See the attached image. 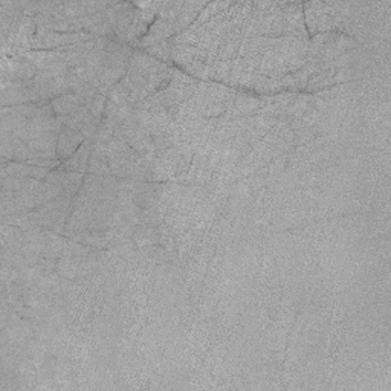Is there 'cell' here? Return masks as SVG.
<instances>
[{
	"label": "cell",
	"mask_w": 391,
	"mask_h": 391,
	"mask_svg": "<svg viewBox=\"0 0 391 391\" xmlns=\"http://www.w3.org/2000/svg\"><path fill=\"white\" fill-rule=\"evenodd\" d=\"M92 40H97V37L86 33V31H83V33L69 34L48 29H37L35 35L33 37V40H31V51H52L65 48V46Z\"/></svg>",
	"instance_id": "1"
},
{
	"label": "cell",
	"mask_w": 391,
	"mask_h": 391,
	"mask_svg": "<svg viewBox=\"0 0 391 391\" xmlns=\"http://www.w3.org/2000/svg\"><path fill=\"white\" fill-rule=\"evenodd\" d=\"M303 13L309 37L327 33V31H336V13L330 3L319 2V0L303 3Z\"/></svg>",
	"instance_id": "2"
},
{
	"label": "cell",
	"mask_w": 391,
	"mask_h": 391,
	"mask_svg": "<svg viewBox=\"0 0 391 391\" xmlns=\"http://www.w3.org/2000/svg\"><path fill=\"white\" fill-rule=\"evenodd\" d=\"M40 93H38V88L34 80H15L2 83V95H0L2 107L40 103Z\"/></svg>",
	"instance_id": "3"
},
{
	"label": "cell",
	"mask_w": 391,
	"mask_h": 391,
	"mask_svg": "<svg viewBox=\"0 0 391 391\" xmlns=\"http://www.w3.org/2000/svg\"><path fill=\"white\" fill-rule=\"evenodd\" d=\"M179 159H181V148L168 147L154 156L150 167V182H170L177 173Z\"/></svg>",
	"instance_id": "4"
},
{
	"label": "cell",
	"mask_w": 391,
	"mask_h": 391,
	"mask_svg": "<svg viewBox=\"0 0 391 391\" xmlns=\"http://www.w3.org/2000/svg\"><path fill=\"white\" fill-rule=\"evenodd\" d=\"M38 69L33 61H29L25 54L20 56L8 57L3 56L2 58V83L5 81H15V80H34Z\"/></svg>",
	"instance_id": "5"
},
{
	"label": "cell",
	"mask_w": 391,
	"mask_h": 391,
	"mask_svg": "<svg viewBox=\"0 0 391 391\" xmlns=\"http://www.w3.org/2000/svg\"><path fill=\"white\" fill-rule=\"evenodd\" d=\"M199 81L200 80H198V78L185 74L182 69L173 66L171 67V80L167 89L171 92V95H173L179 106L194 97V93L198 92L199 88Z\"/></svg>",
	"instance_id": "6"
},
{
	"label": "cell",
	"mask_w": 391,
	"mask_h": 391,
	"mask_svg": "<svg viewBox=\"0 0 391 391\" xmlns=\"http://www.w3.org/2000/svg\"><path fill=\"white\" fill-rule=\"evenodd\" d=\"M281 14L285 20V37L309 38L306 23H304L303 3L300 2H280Z\"/></svg>",
	"instance_id": "7"
},
{
	"label": "cell",
	"mask_w": 391,
	"mask_h": 391,
	"mask_svg": "<svg viewBox=\"0 0 391 391\" xmlns=\"http://www.w3.org/2000/svg\"><path fill=\"white\" fill-rule=\"evenodd\" d=\"M175 35H176L175 20L158 15L156 20L153 22V25L150 26V29H148L145 37L141 38V42L136 45L135 49H145V48H148V46L161 43L163 40H167V38H171Z\"/></svg>",
	"instance_id": "8"
},
{
	"label": "cell",
	"mask_w": 391,
	"mask_h": 391,
	"mask_svg": "<svg viewBox=\"0 0 391 391\" xmlns=\"http://www.w3.org/2000/svg\"><path fill=\"white\" fill-rule=\"evenodd\" d=\"M139 8L131 2H118L116 3V17L113 23V34L121 43L126 45L129 31L135 22Z\"/></svg>",
	"instance_id": "9"
},
{
	"label": "cell",
	"mask_w": 391,
	"mask_h": 391,
	"mask_svg": "<svg viewBox=\"0 0 391 391\" xmlns=\"http://www.w3.org/2000/svg\"><path fill=\"white\" fill-rule=\"evenodd\" d=\"M171 60H173V66L179 69H185L186 66L196 63V61H208V52L200 49L199 46L175 43Z\"/></svg>",
	"instance_id": "10"
},
{
	"label": "cell",
	"mask_w": 391,
	"mask_h": 391,
	"mask_svg": "<svg viewBox=\"0 0 391 391\" xmlns=\"http://www.w3.org/2000/svg\"><path fill=\"white\" fill-rule=\"evenodd\" d=\"M86 138L78 130L65 127L58 135V144H57V159L65 162L69 159L78 148L81 147Z\"/></svg>",
	"instance_id": "11"
},
{
	"label": "cell",
	"mask_w": 391,
	"mask_h": 391,
	"mask_svg": "<svg viewBox=\"0 0 391 391\" xmlns=\"http://www.w3.org/2000/svg\"><path fill=\"white\" fill-rule=\"evenodd\" d=\"M58 135L60 133L57 131H51L28 141V144L33 148L37 159H57Z\"/></svg>",
	"instance_id": "12"
},
{
	"label": "cell",
	"mask_w": 391,
	"mask_h": 391,
	"mask_svg": "<svg viewBox=\"0 0 391 391\" xmlns=\"http://www.w3.org/2000/svg\"><path fill=\"white\" fill-rule=\"evenodd\" d=\"M92 139H86L81 144V147L70 156L69 159L61 162V167L66 171H72V173H80V175H88L89 170V159H90V152H92Z\"/></svg>",
	"instance_id": "13"
},
{
	"label": "cell",
	"mask_w": 391,
	"mask_h": 391,
	"mask_svg": "<svg viewBox=\"0 0 391 391\" xmlns=\"http://www.w3.org/2000/svg\"><path fill=\"white\" fill-rule=\"evenodd\" d=\"M234 109L239 113L240 118H251L259 113L260 109L263 107L262 98L254 95L253 92H245V90H237L236 99H234Z\"/></svg>",
	"instance_id": "14"
},
{
	"label": "cell",
	"mask_w": 391,
	"mask_h": 391,
	"mask_svg": "<svg viewBox=\"0 0 391 391\" xmlns=\"http://www.w3.org/2000/svg\"><path fill=\"white\" fill-rule=\"evenodd\" d=\"M208 2H182L181 8H179L177 15H176V35L181 34L182 31L190 28L193 23L198 20L199 14L202 13Z\"/></svg>",
	"instance_id": "15"
},
{
	"label": "cell",
	"mask_w": 391,
	"mask_h": 391,
	"mask_svg": "<svg viewBox=\"0 0 391 391\" xmlns=\"http://www.w3.org/2000/svg\"><path fill=\"white\" fill-rule=\"evenodd\" d=\"M92 152L89 159V175H98V176H109L112 175L111 167H109V153H107V144H95L92 143Z\"/></svg>",
	"instance_id": "16"
},
{
	"label": "cell",
	"mask_w": 391,
	"mask_h": 391,
	"mask_svg": "<svg viewBox=\"0 0 391 391\" xmlns=\"http://www.w3.org/2000/svg\"><path fill=\"white\" fill-rule=\"evenodd\" d=\"M315 107V98H314V93H306V92H301L296 95L294 103L289 106V109L285 113V118L289 122H292L295 120H300L301 116L306 115L309 111Z\"/></svg>",
	"instance_id": "17"
},
{
	"label": "cell",
	"mask_w": 391,
	"mask_h": 391,
	"mask_svg": "<svg viewBox=\"0 0 391 391\" xmlns=\"http://www.w3.org/2000/svg\"><path fill=\"white\" fill-rule=\"evenodd\" d=\"M133 241L138 248H152L159 246L161 241V232L159 226H145L138 225L133 234Z\"/></svg>",
	"instance_id": "18"
},
{
	"label": "cell",
	"mask_w": 391,
	"mask_h": 391,
	"mask_svg": "<svg viewBox=\"0 0 391 391\" xmlns=\"http://www.w3.org/2000/svg\"><path fill=\"white\" fill-rule=\"evenodd\" d=\"M332 86H336V69H323L309 78L304 92L317 93L332 88Z\"/></svg>",
	"instance_id": "19"
},
{
	"label": "cell",
	"mask_w": 391,
	"mask_h": 391,
	"mask_svg": "<svg viewBox=\"0 0 391 391\" xmlns=\"http://www.w3.org/2000/svg\"><path fill=\"white\" fill-rule=\"evenodd\" d=\"M310 78L309 70L306 67H301L296 72L287 74L283 78H281V88H283V92H291V93H301L304 92L308 86V81Z\"/></svg>",
	"instance_id": "20"
},
{
	"label": "cell",
	"mask_w": 391,
	"mask_h": 391,
	"mask_svg": "<svg viewBox=\"0 0 391 391\" xmlns=\"http://www.w3.org/2000/svg\"><path fill=\"white\" fill-rule=\"evenodd\" d=\"M133 90H135V84L131 83V80L127 75H124L122 80L118 84H115L113 88L109 90L107 98L121 107L130 106V97H131Z\"/></svg>",
	"instance_id": "21"
},
{
	"label": "cell",
	"mask_w": 391,
	"mask_h": 391,
	"mask_svg": "<svg viewBox=\"0 0 391 391\" xmlns=\"http://www.w3.org/2000/svg\"><path fill=\"white\" fill-rule=\"evenodd\" d=\"M51 106L54 109V112H56V115L67 116L70 113H74L77 109L81 107L83 104L75 92H69V93H66V95H61L56 99H52Z\"/></svg>",
	"instance_id": "22"
},
{
	"label": "cell",
	"mask_w": 391,
	"mask_h": 391,
	"mask_svg": "<svg viewBox=\"0 0 391 391\" xmlns=\"http://www.w3.org/2000/svg\"><path fill=\"white\" fill-rule=\"evenodd\" d=\"M175 37L167 38V40H163L161 43H156L153 46H148L144 51L148 54V56H152L153 58L162 61V63H166L168 66H173V60H171V54H173V48H175Z\"/></svg>",
	"instance_id": "23"
},
{
	"label": "cell",
	"mask_w": 391,
	"mask_h": 391,
	"mask_svg": "<svg viewBox=\"0 0 391 391\" xmlns=\"http://www.w3.org/2000/svg\"><path fill=\"white\" fill-rule=\"evenodd\" d=\"M61 196V189H58V186L56 185H52L49 182H46L45 179L43 181L38 182V185L34 189L33 191V199H34V203H35V207H42L45 205V203H48L54 199H57Z\"/></svg>",
	"instance_id": "24"
},
{
	"label": "cell",
	"mask_w": 391,
	"mask_h": 391,
	"mask_svg": "<svg viewBox=\"0 0 391 391\" xmlns=\"http://www.w3.org/2000/svg\"><path fill=\"white\" fill-rule=\"evenodd\" d=\"M93 118H95V116L90 113L89 107L81 106L78 107L74 113L65 116V127L81 131L86 126H88V122H90Z\"/></svg>",
	"instance_id": "25"
},
{
	"label": "cell",
	"mask_w": 391,
	"mask_h": 391,
	"mask_svg": "<svg viewBox=\"0 0 391 391\" xmlns=\"http://www.w3.org/2000/svg\"><path fill=\"white\" fill-rule=\"evenodd\" d=\"M253 92H255L259 97H272V95H277L280 92H283V88H281L280 80H273V78L259 74V78H257V83L254 86Z\"/></svg>",
	"instance_id": "26"
},
{
	"label": "cell",
	"mask_w": 391,
	"mask_h": 391,
	"mask_svg": "<svg viewBox=\"0 0 391 391\" xmlns=\"http://www.w3.org/2000/svg\"><path fill=\"white\" fill-rule=\"evenodd\" d=\"M84 176L86 175L72 173V171H66L63 186H61V189H63V194H61V196H66V198L74 199L75 196L78 194V191L81 190L83 182H84Z\"/></svg>",
	"instance_id": "27"
},
{
	"label": "cell",
	"mask_w": 391,
	"mask_h": 391,
	"mask_svg": "<svg viewBox=\"0 0 391 391\" xmlns=\"http://www.w3.org/2000/svg\"><path fill=\"white\" fill-rule=\"evenodd\" d=\"M231 3L232 2H208L205 5V8L202 10V13L199 14V17H198V20H196V23H198V25H205L207 22H209L211 19L216 17L217 14H221V13L228 10Z\"/></svg>",
	"instance_id": "28"
},
{
	"label": "cell",
	"mask_w": 391,
	"mask_h": 391,
	"mask_svg": "<svg viewBox=\"0 0 391 391\" xmlns=\"http://www.w3.org/2000/svg\"><path fill=\"white\" fill-rule=\"evenodd\" d=\"M107 101L109 98L106 95H101V93H98V95L95 97V99L92 101V104L89 106V111L90 113L95 116L97 120H101L103 118V115H104V109H106V104H107Z\"/></svg>",
	"instance_id": "29"
}]
</instances>
